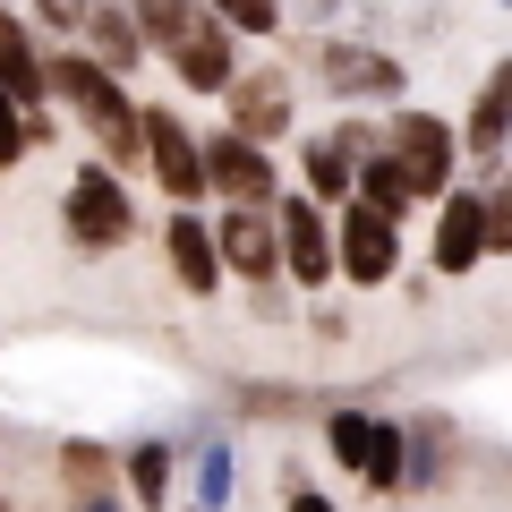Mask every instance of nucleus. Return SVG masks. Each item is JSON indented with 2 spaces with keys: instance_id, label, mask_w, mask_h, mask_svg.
Segmentation results:
<instances>
[{
  "instance_id": "nucleus-11",
  "label": "nucleus",
  "mask_w": 512,
  "mask_h": 512,
  "mask_svg": "<svg viewBox=\"0 0 512 512\" xmlns=\"http://www.w3.org/2000/svg\"><path fill=\"white\" fill-rule=\"evenodd\" d=\"M282 248H291V274H299V282L342 274V231H325V214H316L308 197L282 205Z\"/></svg>"
},
{
  "instance_id": "nucleus-23",
  "label": "nucleus",
  "mask_w": 512,
  "mask_h": 512,
  "mask_svg": "<svg viewBox=\"0 0 512 512\" xmlns=\"http://www.w3.org/2000/svg\"><path fill=\"white\" fill-rule=\"evenodd\" d=\"M60 461H69V478H77V487H94V478H111V453H103V444H69Z\"/></svg>"
},
{
  "instance_id": "nucleus-6",
  "label": "nucleus",
  "mask_w": 512,
  "mask_h": 512,
  "mask_svg": "<svg viewBox=\"0 0 512 512\" xmlns=\"http://www.w3.org/2000/svg\"><path fill=\"white\" fill-rule=\"evenodd\" d=\"M478 256H495V222H487V197L478 188H453L436 214V274H470Z\"/></svg>"
},
{
  "instance_id": "nucleus-25",
  "label": "nucleus",
  "mask_w": 512,
  "mask_h": 512,
  "mask_svg": "<svg viewBox=\"0 0 512 512\" xmlns=\"http://www.w3.org/2000/svg\"><path fill=\"white\" fill-rule=\"evenodd\" d=\"M43 9V26H86L94 18V0H35Z\"/></svg>"
},
{
  "instance_id": "nucleus-1",
  "label": "nucleus",
  "mask_w": 512,
  "mask_h": 512,
  "mask_svg": "<svg viewBox=\"0 0 512 512\" xmlns=\"http://www.w3.org/2000/svg\"><path fill=\"white\" fill-rule=\"evenodd\" d=\"M52 94L77 103V120L103 137V154H137V146H146V111L120 94V77H111L94 52H60L52 60Z\"/></svg>"
},
{
  "instance_id": "nucleus-21",
  "label": "nucleus",
  "mask_w": 512,
  "mask_h": 512,
  "mask_svg": "<svg viewBox=\"0 0 512 512\" xmlns=\"http://www.w3.org/2000/svg\"><path fill=\"white\" fill-rule=\"evenodd\" d=\"M231 487H239V478H231V453H222V444H214V453H197V504L222 512V504H231Z\"/></svg>"
},
{
  "instance_id": "nucleus-15",
  "label": "nucleus",
  "mask_w": 512,
  "mask_h": 512,
  "mask_svg": "<svg viewBox=\"0 0 512 512\" xmlns=\"http://www.w3.org/2000/svg\"><path fill=\"white\" fill-rule=\"evenodd\" d=\"M461 146H470V154H504L512 146V60H504V69H487V86H478V103H470V128H461Z\"/></svg>"
},
{
  "instance_id": "nucleus-3",
  "label": "nucleus",
  "mask_w": 512,
  "mask_h": 512,
  "mask_svg": "<svg viewBox=\"0 0 512 512\" xmlns=\"http://www.w3.org/2000/svg\"><path fill=\"white\" fill-rule=\"evenodd\" d=\"M384 154L410 171V188H419V197H453L461 137L436 120V111H393V120H384Z\"/></svg>"
},
{
  "instance_id": "nucleus-28",
  "label": "nucleus",
  "mask_w": 512,
  "mask_h": 512,
  "mask_svg": "<svg viewBox=\"0 0 512 512\" xmlns=\"http://www.w3.org/2000/svg\"><path fill=\"white\" fill-rule=\"evenodd\" d=\"M0 512H9V504H0Z\"/></svg>"
},
{
  "instance_id": "nucleus-27",
  "label": "nucleus",
  "mask_w": 512,
  "mask_h": 512,
  "mask_svg": "<svg viewBox=\"0 0 512 512\" xmlns=\"http://www.w3.org/2000/svg\"><path fill=\"white\" fill-rule=\"evenodd\" d=\"M77 512H120V504H111V495H86V504H77Z\"/></svg>"
},
{
  "instance_id": "nucleus-5",
  "label": "nucleus",
  "mask_w": 512,
  "mask_h": 512,
  "mask_svg": "<svg viewBox=\"0 0 512 512\" xmlns=\"http://www.w3.org/2000/svg\"><path fill=\"white\" fill-rule=\"evenodd\" d=\"M393 265H402V239H393V214H376V205H350L342 214V274L359 282V291H376V282H393Z\"/></svg>"
},
{
  "instance_id": "nucleus-14",
  "label": "nucleus",
  "mask_w": 512,
  "mask_h": 512,
  "mask_svg": "<svg viewBox=\"0 0 512 512\" xmlns=\"http://www.w3.org/2000/svg\"><path fill=\"white\" fill-rule=\"evenodd\" d=\"M180 77L197 94H231L239 86V60H231V35H222L214 18H197L188 26V43H180Z\"/></svg>"
},
{
  "instance_id": "nucleus-26",
  "label": "nucleus",
  "mask_w": 512,
  "mask_h": 512,
  "mask_svg": "<svg viewBox=\"0 0 512 512\" xmlns=\"http://www.w3.org/2000/svg\"><path fill=\"white\" fill-rule=\"evenodd\" d=\"M282 512H333V504H325V495H308V487H299V495H291Z\"/></svg>"
},
{
  "instance_id": "nucleus-18",
  "label": "nucleus",
  "mask_w": 512,
  "mask_h": 512,
  "mask_svg": "<svg viewBox=\"0 0 512 512\" xmlns=\"http://www.w3.org/2000/svg\"><path fill=\"white\" fill-rule=\"evenodd\" d=\"M359 197L367 205H376V214H402V205H419V188H410V171L402 163H393V154H367V163H359Z\"/></svg>"
},
{
  "instance_id": "nucleus-13",
  "label": "nucleus",
  "mask_w": 512,
  "mask_h": 512,
  "mask_svg": "<svg viewBox=\"0 0 512 512\" xmlns=\"http://www.w3.org/2000/svg\"><path fill=\"white\" fill-rule=\"evenodd\" d=\"M325 86L333 94H402V60H384V52H359V43H325Z\"/></svg>"
},
{
  "instance_id": "nucleus-2",
  "label": "nucleus",
  "mask_w": 512,
  "mask_h": 512,
  "mask_svg": "<svg viewBox=\"0 0 512 512\" xmlns=\"http://www.w3.org/2000/svg\"><path fill=\"white\" fill-rule=\"evenodd\" d=\"M325 444H333V461H342L350 478H367V487H410V436L393 419H376V410H333Z\"/></svg>"
},
{
  "instance_id": "nucleus-8",
  "label": "nucleus",
  "mask_w": 512,
  "mask_h": 512,
  "mask_svg": "<svg viewBox=\"0 0 512 512\" xmlns=\"http://www.w3.org/2000/svg\"><path fill=\"white\" fill-rule=\"evenodd\" d=\"M222 265H231L239 282L291 274V248H282V222H265L256 205H231V222H222Z\"/></svg>"
},
{
  "instance_id": "nucleus-7",
  "label": "nucleus",
  "mask_w": 512,
  "mask_h": 512,
  "mask_svg": "<svg viewBox=\"0 0 512 512\" xmlns=\"http://www.w3.org/2000/svg\"><path fill=\"white\" fill-rule=\"evenodd\" d=\"M146 154H154V180H163L180 205L214 188V171H205V146L188 137L180 120H171V111H146Z\"/></svg>"
},
{
  "instance_id": "nucleus-10",
  "label": "nucleus",
  "mask_w": 512,
  "mask_h": 512,
  "mask_svg": "<svg viewBox=\"0 0 512 512\" xmlns=\"http://www.w3.org/2000/svg\"><path fill=\"white\" fill-rule=\"evenodd\" d=\"M231 128L256 137V146H274L282 128H291V77H282V69H248L231 86Z\"/></svg>"
},
{
  "instance_id": "nucleus-17",
  "label": "nucleus",
  "mask_w": 512,
  "mask_h": 512,
  "mask_svg": "<svg viewBox=\"0 0 512 512\" xmlns=\"http://www.w3.org/2000/svg\"><path fill=\"white\" fill-rule=\"evenodd\" d=\"M0 86L18 94L26 111H35L43 94H52V69H43V60H35V43H26V26L9 18V9H0Z\"/></svg>"
},
{
  "instance_id": "nucleus-4",
  "label": "nucleus",
  "mask_w": 512,
  "mask_h": 512,
  "mask_svg": "<svg viewBox=\"0 0 512 512\" xmlns=\"http://www.w3.org/2000/svg\"><path fill=\"white\" fill-rule=\"evenodd\" d=\"M128 231H137V205H128L120 171H111V163H86V171L69 180V239H77L86 256H111Z\"/></svg>"
},
{
  "instance_id": "nucleus-19",
  "label": "nucleus",
  "mask_w": 512,
  "mask_h": 512,
  "mask_svg": "<svg viewBox=\"0 0 512 512\" xmlns=\"http://www.w3.org/2000/svg\"><path fill=\"white\" fill-rule=\"evenodd\" d=\"M128 478H137V504L163 512V504H171V444H163V436L137 444V453H128Z\"/></svg>"
},
{
  "instance_id": "nucleus-24",
  "label": "nucleus",
  "mask_w": 512,
  "mask_h": 512,
  "mask_svg": "<svg viewBox=\"0 0 512 512\" xmlns=\"http://www.w3.org/2000/svg\"><path fill=\"white\" fill-rule=\"evenodd\" d=\"M487 222H495V256H512V180L487 197Z\"/></svg>"
},
{
  "instance_id": "nucleus-16",
  "label": "nucleus",
  "mask_w": 512,
  "mask_h": 512,
  "mask_svg": "<svg viewBox=\"0 0 512 512\" xmlns=\"http://www.w3.org/2000/svg\"><path fill=\"white\" fill-rule=\"evenodd\" d=\"M86 35H94V60H103V69L111 77H120V69H137V60H146V18H128V9H120V0H103V9H94V18H86Z\"/></svg>"
},
{
  "instance_id": "nucleus-12",
  "label": "nucleus",
  "mask_w": 512,
  "mask_h": 512,
  "mask_svg": "<svg viewBox=\"0 0 512 512\" xmlns=\"http://www.w3.org/2000/svg\"><path fill=\"white\" fill-rule=\"evenodd\" d=\"M163 256H171V274H180V291H197V299L222 282V231H205V222H188V214H171Z\"/></svg>"
},
{
  "instance_id": "nucleus-22",
  "label": "nucleus",
  "mask_w": 512,
  "mask_h": 512,
  "mask_svg": "<svg viewBox=\"0 0 512 512\" xmlns=\"http://www.w3.org/2000/svg\"><path fill=\"white\" fill-rule=\"evenodd\" d=\"M26 137H35V120H26V103H18V94L0 86V171H9V163L26 154Z\"/></svg>"
},
{
  "instance_id": "nucleus-20",
  "label": "nucleus",
  "mask_w": 512,
  "mask_h": 512,
  "mask_svg": "<svg viewBox=\"0 0 512 512\" xmlns=\"http://www.w3.org/2000/svg\"><path fill=\"white\" fill-rule=\"evenodd\" d=\"M214 18L239 26V35H274V26H282V0H214Z\"/></svg>"
},
{
  "instance_id": "nucleus-9",
  "label": "nucleus",
  "mask_w": 512,
  "mask_h": 512,
  "mask_svg": "<svg viewBox=\"0 0 512 512\" xmlns=\"http://www.w3.org/2000/svg\"><path fill=\"white\" fill-rule=\"evenodd\" d=\"M205 171H214V188L231 205H265V197H274V163H265V146L239 137V128H222L214 146H205Z\"/></svg>"
}]
</instances>
